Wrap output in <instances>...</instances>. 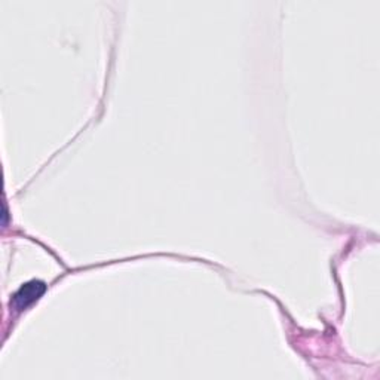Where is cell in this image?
<instances>
[{
    "label": "cell",
    "mask_w": 380,
    "mask_h": 380,
    "mask_svg": "<svg viewBox=\"0 0 380 380\" xmlns=\"http://www.w3.org/2000/svg\"><path fill=\"white\" fill-rule=\"evenodd\" d=\"M45 288H47L45 284H43V282H40V281L27 282V284H24L15 292V296H14L15 308L23 311L27 306L33 305L36 300L40 299L43 292H45Z\"/></svg>",
    "instance_id": "obj_1"
}]
</instances>
